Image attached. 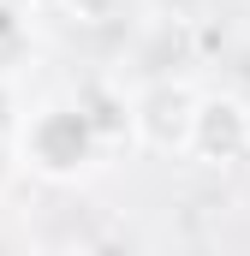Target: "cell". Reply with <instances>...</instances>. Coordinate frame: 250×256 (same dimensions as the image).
I'll list each match as a JSON object with an SVG mask.
<instances>
[{
  "label": "cell",
  "instance_id": "obj_1",
  "mask_svg": "<svg viewBox=\"0 0 250 256\" xmlns=\"http://www.w3.org/2000/svg\"><path fill=\"white\" fill-rule=\"evenodd\" d=\"M102 155H108V143L96 137L78 102H42L18 131V161L48 185H78Z\"/></svg>",
  "mask_w": 250,
  "mask_h": 256
},
{
  "label": "cell",
  "instance_id": "obj_2",
  "mask_svg": "<svg viewBox=\"0 0 250 256\" xmlns=\"http://www.w3.org/2000/svg\"><path fill=\"white\" fill-rule=\"evenodd\" d=\"M190 114H196V90L185 78H149L137 96H131V137L155 155H185L190 137Z\"/></svg>",
  "mask_w": 250,
  "mask_h": 256
},
{
  "label": "cell",
  "instance_id": "obj_3",
  "mask_svg": "<svg viewBox=\"0 0 250 256\" xmlns=\"http://www.w3.org/2000/svg\"><path fill=\"white\" fill-rule=\"evenodd\" d=\"M185 155L202 167H238L250 155V102L220 90V96H196V114H190V137Z\"/></svg>",
  "mask_w": 250,
  "mask_h": 256
},
{
  "label": "cell",
  "instance_id": "obj_4",
  "mask_svg": "<svg viewBox=\"0 0 250 256\" xmlns=\"http://www.w3.org/2000/svg\"><path fill=\"white\" fill-rule=\"evenodd\" d=\"M72 102L84 108V120L96 126V137H102L108 149L131 137V96H125V84H114V78H90Z\"/></svg>",
  "mask_w": 250,
  "mask_h": 256
},
{
  "label": "cell",
  "instance_id": "obj_5",
  "mask_svg": "<svg viewBox=\"0 0 250 256\" xmlns=\"http://www.w3.org/2000/svg\"><path fill=\"white\" fill-rule=\"evenodd\" d=\"M190 30L185 24H149V36H143V48H137V60L149 66V78H173L179 66H190Z\"/></svg>",
  "mask_w": 250,
  "mask_h": 256
},
{
  "label": "cell",
  "instance_id": "obj_6",
  "mask_svg": "<svg viewBox=\"0 0 250 256\" xmlns=\"http://www.w3.org/2000/svg\"><path fill=\"white\" fill-rule=\"evenodd\" d=\"M30 18H36V0H0V78L24 60V48H30Z\"/></svg>",
  "mask_w": 250,
  "mask_h": 256
},
{
  "label": "cell",
  "instance_id": "obj_7",
  "mask_svg": "<svg viewBox=\"0 0 250 256\" xmlns=\"http://www.w3.org/2000/svg\"><path fill=\"white\" fill-rule=\"evenodd\" d=\"M143 0H60V12L84 30H114V24H131Z\"/></svg>",
  "mask_w": 250,
  "mask_h": 256
},
{
  "label": "cell",
  "instance_id": "obj_8",
  "mask_svg": "<svg viewBox=\"0 0 250 256\" xmlns=\"http://www.w3.org/2000/svg\"><path fill=\"white\" fill-rule=\"evenodd\" d=\"M232 96H244V102H250V42L232 54Z\"/></svg>",
  "mask_w": 250,
  "mask_h": 256
},
{
  "label": "cell",
  "instance_id": "obj_9",
  "mask_svg": "<svg viewBox=\"0 0 250 256\" xmlns=\"http://www.w3.org/2000/svg\"><path fill=\"white\" fill-rule=\"evenodd\" d=\"M6 179H12V155H6V143H0V191H6Z\"/></svg>",
  "mask_w": 250,
  "mask_h": 256
}]
</instances>
